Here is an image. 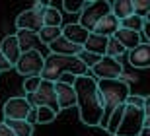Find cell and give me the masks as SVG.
I'll list each match as a JSON object with an SVG mask.
<instances>
[{
  "instance_id": "cell-20",
  "label": "cell",
  "mask_w": 150,
  "mask_h": 136,
  "mask_svg": "<svg viewBox=\"0 0 150 136\" xmlns=\"http://www.w3.org/2000/svg\"><path fill=\"white\" fill-rule=\"evenodd\" d=\"M109 14L115 20H125V18L133 16V0H115L109 2Z\"/></svg>"
},
{
  "instance_id": "cell-31",
  "label": "cell",
  "mask_w": 150,
  "mask_h": 136,
  "mask_svg": "<svg viewBox=\"0 0 150 136\" xmlns=\"http://www.w3.org/2000/svg\"><path fill=\"white\" fill-rule=\"evenodd\" d=\"M127 105H133V107H144V103H146V95H129L127 97V101H125Z\"/></svg>"
},
{
  "instance_id": "cell-24",
  "label": "cell",
  "mask_w": 150,
  "mask_h": 136,
  "mask_svg": "<svg viewBox=\"0 0 150 136\" xmlns=\"http://www.w3.org/2000/svg\"><path fill=\"white\" fill-rule=\"evenodd\" d=\"M148 22V18H139V16H129L125 18V20H121L119 22V27H123V29H129V31H137L140 33V29H142V25Z\"/></svg>"
},
{
  "instance_id": "cell-26",
  "label": "cell",
  "mask_w": 150,
  "mask_h": 136,
  "mask_svg": "<svg viewBox=\"0 0 150 136\" xmlns=\"http://www.w3.org/2000/svg\"><path fill=\"white\" fill-rule=\"evenodd\" d=\"M125 53H127V51L123 49L113 37L107 39V47H105V54H103V56H109V58H117V60H119V56L125 54Z\"/></svg>"
},
{
  "instance_id": "cell-10",
  "label": "cell",
  "mask_w": 150,
  "mask_h": 136,
  "mask_svg": "<svg viewBox=\"0 0 150 136\" xmlns=\"http://www.w3.org/2000/svg\"><path fill=\"white\" fill-rule=\"evenodd\" d=\"M55 97H57V107H59V111L76 107V95H74V87L70 86V84L55 82Z\"/></svg>"
},
{
  "instance_id": "cell-4",
  "label": "cell",
  "mask_w": 150,
  "mask_h": 136,
  "mask_svg": "<svg viewBox=\"0 0 150 136\" xmlns=\"http://www.w3.org/2000/svg\"><path fill=\"white\" fill-rule=\"evenodd\" d=\"M146 119H150V117H146L144 111L140 107H133V105L125 103L121 123H119V126H117V130L113 136H139V132L144 126Z\"/></svg>"
},
{
  "instance_id": "cell-15",
  "label": "cell",
  "mask_w": 150,
  "mask_h": 136,
  "mask_svg": "<svg viewBox=\"0 0 150 136\" xmlns=\"http://www.w3.org/2000/svg\"><path fill=\"white\" fill-rule=\"evenodd\" d=\"M0 53H2V56H4L12 66L16 64L18 58H20V54H22L20 45H18V41H16V35H6V37L2 39V43H0Z\"/></svg>"
},
{
  "instance_id": "cell-29",
  "label": "cell",
  "mask_w": 150,
  "mask_h": 136,
  "mask_svg": "<svg viewBox=\"0 0 150 136\" xmlns=\"http://www.w3.org/2000/svg\"><path fill=\"white\" fill-rule=\"evenodd\" d=\"M84 6H86L84 0H64V2H62V8H64V12H68V14H80V12L84 10Z\"/></svg>"
},
{
  "instance_id": "cell-35",
  "label": "cell",
  "mask_w": 150,
  "mask_h": 136,
  "mask_svg": "<svg viewBox=\"0 0 150 136\" xmlns=\"http://www.w3.org/2000/svg\"><path fill=\"white\" fill-rule=\"evenodd\" d=\"M0 136H14V132H12L4 123H0Z\"/></svg>"
},
{
  "instance_id": "cell-23",
  "label": "cell",
  "mask_w": 150,
  "mask_h": 136,
  "mask_svg": "<svg viewBox=\"0 0 150 136\" xmlns=\"http://www.w3.org/2000/svg\"><path fill=\"white\" fill-rule=\"evenodd\" d=\"M62 35V31H61V27H41L37 31V37H39V41H41V45H51L53 41H57V39Z\"/></svg>"
},
{
  "instance_id": "cell-28",
  "label": "cell",
  "mask_w": 150,
  "mask_h": 136,
  "mask_svg": "<svg viewBox=\"0 0 150 136\" xmlns=\"http://www.w3.org/2000/svg\"><path fill=\"white\" fill-rule=\"evenodd\" d=\"M100 58H101L100 54H94V53H86V51H80V53H78V60H80V62H82L86 68H92V66H96Z\"/></svg>"
},
{
  "instance_id": "cell-6",
  "label": "cell",
  "mask_w": 150,
  "mask_h": 136,
  "mask_svg": "<svg viewBox=\"0 0 150 136\" xmlns=\"http://www.w3.org/2000/svg\"><path fill=\"white\" fill-rule=\"evenodd\" d=\"M28 103L31 107H49L53 109L55 113H59V107H57V97H55V84L47 80L39 82L37 89H35L31 95H28Z\"/></svg>"
},
{
  "instance_id": "cell-36",
  "label": "cell",
  "mask_w": 150,
  "mask_h": 136,
  "mask_svg": "<svg viewBox=\"0 0 150 136\" xmlns=\"http://www.w3.org/2000/svg\"><path fill=\"white\" fill-rule=\"evenodd\" d=\"M59 82H64V84H70V86H72L74 84V76H70V74H62V76L59 78Z\"/></svg>"
},
{
  "instance_id": "cell-32",
  "label": "cell",
  "mask_w": 150,
  "mask_h": 136,
  "mask_svg": "<svg viewBox=\"0 0 150 136\" xmlns=\"http://www.w3.org/2000/svg\"><path fill=\"white\" fill-rule=\"evenodd\" d=\"M47 6H49V2H33L31 10H33L35 14H39V16H43V12L47 10Z\"/></svg>"
},
{
  "instance_id": "cell-11",
  "label": "cell",
  "mask_w": 150,
  "mask_h": 136,
  "mask_svg": "<svg viewBox=\"0 0 150 136\" xmlns=\"http://www.w3.org/2000/svg\"><path fill=\"white\" fill-rule=\"evenodd\" d=\"M16 27L18 29H25V31H33L37 33L41 27H43V18L35 14L31 8L20 12V16L16 18Z\"/></svg>"
},
{
  "instance_id": "cell-1",
  "label": "cell",
  "mask_w": 150,
  "mask_h": 136,
  "mask_svg": "<svg viewBox=\"0 0 150 136\" xmlns=\"http://www.w3.org/2000/svg\"><path fill=\"white\" fill-rule=\"evenodd\" d=\"M74 95H76L78 115L86 126H100L103 105H101L100 93H98V82L92 76H78L74 78Z\"/></svg>"
},
{
  "instance_id": "cell-22",
  "label": "cell",
  "mask_w": 150,
  "mask_h": 136,
  "mask_svg": "<svg viewBox=\"0 0 150 136\" xmlns=\"http://www.w3.org/2000/svg\"><path fill=\"white\" fill-rule=\"evenodd\" d=\"M43 25L45 27H61L62 25V14L59 10H57L55 6L49 2V6H47V10L43 12Z\"/></svg>"
},
{
  "instance_id": "cell-18",
  "label": "cell",
  "mask_w": 150,
  "mask_h": 136,
  "mask_svg": "<svg viewBox=\"0 0 150 136\" xmlns=\"http://www.w3.org/2000/svg\"><path fill=\"white\" fill-rule=\"evenodd\" d=\"M107 39L109 37H103V35H98V33H90L86 43L82 45V51L103 56L105 54V47H107Z\"/></svg>"
},
{
  "instance_id": "cell-25",
  "label": "cell",
  "mask_w": 150,
  "mask_h": 136,
  "mask_svg": "<svg viewBox=\"0 0 150 136\" xmlns=\"http://www.w3.org/2000/svg\"><path fill=\"white\" fill-rule=\"evenodd\" d=\"M33 111H35V123H39V125L53 123L57 117V113L49 107H33Z\"/></svg>"
},
{
  "instance_id": "cell-17",
  "label": "cell",
  "mask_w": 150,
  "mask_h": 136,
  "mask_svg": "<svg viewBox=\"0 0 150 136\" xmlns=\"http://www.w3.org/2000/svg\"><path fill=\"white\" fill-rule=\"evenodd\" d=\"M113 39H115L125 51H131V49H134L137 45L142 43V41H140V35L137 31H129V29H123V27H119V29L113 33Z\"/></svg>"
},
{
  "instance_id": "cell-14",
  "label": "cell",
  "mask_w": 150,
  "mask_h": 136,
  "mask_svg": "<svg viewBox=\"0 0 150 136\" xmlns=\"http://www.w3.org/2000/svg\"><path fill=\"white\" fill-rule=\"evenodd\" d=\"M47 47H49L51 54H59V56H78V53L82 51L80 45H74L70 41H67L62 35L57 41H53L51 45H47Z\"/></svg>"
},
{
  "instance_id": "cell-3",
  "label": "cell",
  "mask_w": 150,
  "mask_h": 136,
  "mask_svg": "<svg viewBox=\"0 0 150 136\" xmlns=\"http://www.w3.org/2000/svg\"><path fill=\"white\" fill-rule=\"evenodd\" d=\"M62 74H70V76H86L88 68L78 60V56H59V54H49L43 60V70L39 74L41 80L47 82H59Z\"/></svg>"
},
{
  "instance_id": "cell-21",
  "label": "cell",
  "mask_w": 150,
  "mask_h": 136,
  "mask_svg": "<svg viewBox=\"0 0 150 136\" xmlns=\"http://www.w3.org/2000/svg\"><path fill=\"white\" fill-rule=\"evenodd\" d=\"M12 132L14 136H33V125H29L28 120H2Z\"/></svg>"
},
{
  "instance_id": "cell-34",
  "label": "cell",
  "mask_w": 150,
  "mask_h": 136,
  "mask_svg": "<svg viewBox=\"0 0 150 136\" xmlns=\"http://www.w3.org/2000/svg\"><path fill=\"white\" fill-rule=\"evenodd\" d=\"M139 136H150V119H146V120H144V126L140 128Z\"/></svg>"
},
{
  "instance_id": "cell-7",
  "label": "cell",
  "mask_w": 150,
  "mask_h": 136,
  "mask_svg": "<svg viewBox=\"0 0 150 136\" xmlns=\"http://www.w3.org/2000/svg\"><path fill=\"white\" fill-rule=\"evenodd\" d=\"M43 60H45V56L39 53V51L22 53L20 58H18V62L14 64V68L25 78H35V76L41 74V70H43Z\"/></svg>"
},
{
  "instance_id": "cell-2",
  "label": "cell",
  "mask_w": 150,
  "mask_h": 136,
  "mask_svg": "<svg viewBox=\"0 0 150 136\" xmlns=\"http://www.w3.org/2000/svg\"><path fill=\"white\" fill-rule=\"evenodd\" d=\"M98 93H100L101 105H103V115H101V120H100V126L103 128L111 111L119 105H123L127 101V97L131 95V86H129L127 80H121V78H117V80H100L98 82Z\"/></svg>"
},
{
  "instance_id": "cell-19",
  "label": "cell",
  "mask_w": 150,
  "mask_h": 136,
  "mask_svg": "<svg viewBox=\"0 0 150 136\" xmlns=\"http://www.w3.org/2000/svg\"><path fill=\"white\" fill-rule=\"evenodd\" d=\"M117 29H119V20H115L111 14H107V16H103L100 22L96 23L92 33H98V35H103V37H113V33Z\"/></svg>"
},
{
  "instance_id": "cell-5",
  "label": "cell",
  "mask_w": 150,
  "mask_h": 136,
  "mask_svg": "<svg viewBox=\"0 0 150 136\" xmlns=\"http://www.w3.org/2000/svg\"><path fill=\"white\" fill-rule=\"evenodd\" d=\"M107 14H109V2H103V0H92V2H86L84 10L80 12L78 25L92 33V29L96 27V23L100 22L103 16H107Z\"/></svg>"
},
{
  "instance_id": "cell-16",
  "label": "cell",
  "mask_w": 150,
  "mask_h": 136,
  "mask_svg": "<svg viewBox=\"0 0 150 136\" xmlns=\"http://www.w3.org/2000/svg\"><path fill=\"white\" fill-rule=\"evenodd\" d=\"M61 31H62V37L67 39V41H70V43H74V45H80V47L86 43V39H88V35H90V31H86V29L80 27L78 23H68V25L61 27Z\"/></svg>"
},
{
  "instance_id": "cell-9",
  "label": "cell",
  "mask_w": 150,
  "mask_h": 136,
  "mask_svg": "<svg viewBox=\"0 0 150 136\" xmlns=\"http://www.w3.org/2000/svg\"><path fill=\"white\" fill-rule=\"evenodd\" d=\"M29 111H31V105L28 103L25 97H10L4 101V107H2L6 120H25Z\"/></svg>"
},
{
  "instance_id": "cell-30",
  "label": "cell",
  "mask_w": 150,
  "mask_h": 136,
  "mask_svg": "<svg viewBox=\"0 0 150 136\" xmlns=\"http://www.w3.org/2000/svg\"><path fill=\"white\" fill-rule=\"evenodd\" d=\"M39 82H41V78H39V76H35V78H25V80H23V92L28 93V95H31V93L37 89Z\"/></svg>"
},
{
  "instance_id": "cell-27",
  "label": "cell",
  "mask_w": 150,
  "mask_h": 136,
  "mask_svg": "<svg viewBox=\"0 0 150 136\" xmlns=\"http://www.w3.org/2000/svg\"><path fill=\"white\" fill-rule=\"evenodd\" d=\"M133 14L139 18H148L150 14V2L148 0H137L133 2Z\"/></svg>"
},
{
  "instance_id": "cell-12",
  "label": "cell",
  "mask_w": 150,
  "mask_h": 136,
  "mask_svg": "<svg viewBox=\"0 0 150 136\" xmlns=\"http://www.w3.org/2000/svg\"><path fill=\"white\" fill-rule=\"evenodd\" d=\"M16 41H18V45H20V51L22 53H29V51H39L41 53V41H39V37H37V33H33V31H25V29H18L16 33Z\"/></svg>"
},
{
  "instance_id": "cell-33",
  "label": "cell",
  "mask_w": 150,
  "mask_h": 136,
  "mask_svg": "<svg viewBox=\"0 0 150 136\" xmlns=\"http://www.w3.org/2000/svg\"><path fill=\"white\" fill-rule=\"evenodd\" d=\"M10 68H14V66H12L10 62H8V60L2 56V53H0V72H8Z\"/></svg>"
},
{
  "instance_id": "cell-8",
  "label": "cell",
  "mask_w": 150,
  "mask_h": 136,
  "mask_svg": "<svg viewBox=\"0 0 150 136\" xmlns=\"http://www.w3.org/2000/svg\"><path fill=\"white\" fill-rule=\"evenodd\" d=\"M123 74V64L117 58H109V56H101L98 60V64L92 66V78L94 80H117Z\"/></svg>"
},
{
  "instance_id": "cell-13",
  "label": "cell",
  "mask_w": 150,
  "mask_h": 136,
  "mask_svg": "<svg viewBox=\"0 0 150 136\" xmlns=\"http://www.w3.org/2000/svg\"><path fill=\"white\" fill-rule=\"evenodd\" d=\"M129 62L133 68H148L150 66V45L140 43L129 51Z\"/></svg>"
}]
</instances>
